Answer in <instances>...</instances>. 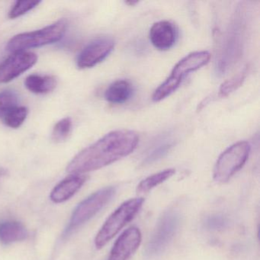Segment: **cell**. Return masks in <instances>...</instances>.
Instances as JSON below:
<instances>
[{"mask_svg": "<svg viewBox=\"0 0 260 260\" xmlns=\"http://www.w3.org/2000/svg\"><path fill=\"white\" fill-rule=\"evenodd\" d=\"M180 223L181 216L178 211L170 210L164 213L146 247V255L153 257L160 254L173 240Z\"/></svg>", "mask_w": 260, "mask_h": 260, "instance_id": "obj_7", "label": "cell"}, {"mask_svg": "<svg viewBox=\"0 0 260 260\" xmlns=\"http://www.w3.org/2000/svg\"><path fill=\"white\" fill-rule=\"evenodd\" d=\"M142 240L141 231L132 226L124 231L115 242L109 260H127L139 247Z\"/></svg>", "mask_w": 260, "mask_h": 260, "instance_id": "obj_10", "label": "cell"}, {"mask_svg": "<svg viewBox=\"0 0 260 260\" xmlns=\"http://www.w3.org/2000/svg\"><path fill=\"white\" fill-rule=\"evenodd\" d=\"M228 224L226 217L221 215H213L205 220V228L210 231H218L225 228Z\"/></svg>", "mask_w": 260, "mask_h": 260, "instance_id": "obj_24", "label": "cell"}, {"mask_svg": "<svg viewBox=\"0 0 260 260\" xmlns=\"http://www.w3.org/2000/svg\"><path fill=\"white\" fill-rule=\"evenodd\" d=\"M177 36L176 27L168 21L156 22L150 28V42L155 48L160 51L170 49L176 43Z\"/></svg>", "mask_w": 260, "mask_h": 260, "instance_id": "obj_12", "label": "cell"}, {"mask_svg": "<svg viewBox=\"0 0 260 260\" xmlns=\"http://www.w3.org/2000/svg\"><path fill=\"white\" fill-rule=\"evenodd\" d=\"M247 13L245 6H240L234 13L216 60V73L218 76L226 74L243 54L249 22Z\"/></svg>", "mask_w": 260, "mask_h": 260, "instance_id": "obj_2", "label": "cell"}, {"mask_svg": "<svg viewBox=\"0 0 260 260\" xmlns=\"http://www.w3.org/2000/svg\"><path fill=\"white\" fill-rule=\"evenodd\" d=\"M38 62V56L29 51L13 53L0 63V83H7L31 69Z\"/></svg>", "mask_w": 260, "mask_h": 260, "instance_id": "obj_8", "label": "cell"}, {"mask_svg": "<svg viewBox=\"0 0 260 260\" xmlns=\"http://www.w3.org/2000/svg\"><path fill=\"white\" fill-rule=\"evenodd\" d=\"M68 24L63 19L42 29L17 35L9 41L7 49L15 53L57 43L64 36Z\"/></svg>", "mask_w": 260, "mask_h": 260, "instance_id": "obj_3", "label": "cell"}, {"mask_svg": "<svg viewBox=\"0 0 260 260\" xmlns=\"http://www.w3.org/2000/svg\"><path fill=\"white\" fill-rule=\"evenodd\" d=\"M41 1H17L9 13V18L16 19L24 16L41 4Z\"/></svg>", "mask_w": 260, "mask_h": 260, "instance_id": "obj_23", "label": "cell"}, {"mask_svg": "<svg viewBox=\"0 0 260 260\" xmlns=\"http://www.w3.org/2000/svg\"><path fill=\"white\" fill-rule=\"evenodd\" d=\"M138 143L139 137L135 132L114 131L80 152L68 164L67 171L80 175L100 170L132 153Z\"/></svg>", "mask_w": 260, "mask_h": 260, "instance_id": "obj_1", "label": "cell"}, {"mask_svg": "<svg viewBox=\"0 0 260 260\" xmlns=\"http://www.w3.org/2000/svg\"><path fill=\"white\" fill-rule=\"evenodd\" d=\"M73 122L71 118H64L54 125L51 139L55 143H62L68 139L72 131Z\"/></svg>", "mask_w": 260, "mask_h": 260, "instance_id": "obj_20", "label": "cell"}, {"mask_svg": "<svg viewBox=\"0 0 260 260\" xmlns=\"http://www.w3.org/2000/svg\"><path fill=\"white\" fill-rule=\"evenodd\" d=\"M142 198L129 199L121 204L105 222L95 239V245L97 249H101L106 246L119 231L129 223L137 214L144 204Z\"/></svg>", "mask_w": 260, "mask_h": 260, "instance_id": "obj_4", "label": "cell"}, {"mask_svg": "<svg viewBox=\"0 0 260 260\" xmlns=\"http://www.w3.org/2000/svg\"><path fill=\"white\" fill-rule=\"evenodd\" d=\"M250 146L246 141H240L228 147L220 154L214 166V179L223 183L239 171L249 158Z\"/></svg>", "mask_w": 260, "mask_h": 260, "instance_id": "obj_5", "label": "cell"}, {"mask_svg": "<svg viewBox=\"0 0 260 260\" xmlns=\"http://www.w3.org/2000/svg\"><path fill=\"white\" fill-rule=\"evenodd\" d=\"M175 138L171 134H164L159 137L149 150L144 164H151L164 158L174 145Z\"/></svg>", "mask_w": 260, "mask_h": 260, "instance_id": "obj_16", "label": "cell"}, {"mask_svg": "<svg viewBox=\"0 0 260 260\" xmlns=\"http://www.w3.org/2000/svg\"><path fill=\"white\" fill-rule=\"evenodd\" d=\"M86 180V176L82 175L73 174L67 177L57 184L51 191L50 196L51 201L55 203L66 202L81 188Z\"/></svg>", "mask_w": 260, "mask_h": 260, "instance_id": "obj_13", "label": "cell"}, {"mask_svg": "<svg viewBox=\"0 0 260 260\" xmlns=\"http://www.w3.org/2000/svg\"><path fill=\"white\" fill-rule=\"evenodd\" d=\"M28 235L26 229L20 222L7 220L0 223V242L5 244L22 241Z\"/></svg>", "mask_w": 260, "mask_h": 260, "instance_id": "obj_15", "label": "cell"}, {"mask_svg": "<svg viewBox=\"0 0 260 260\" xmlns=\"http://www.w3.org/2000/svg\"><path fill=\"white\" fill-rule=\"evenodd\" d=\"M115 42L110 38H100L86 45L78 55L77 64L80 69L95 67L113 51Z\"/></svg>", "mask_w": 260, "mask_h": 260, "instance_id": "obj_9", "label": "cell"}, {"mask_svg": "<svg viewBox=\"0 0 260 260\" xmlns=\"http://www.w3.org/2000/svg\"><path fill=\"white\" fill-rule=\"evenodd\" d=\"M246 77V70L245 69L241 73L231 78V80H226L224 83H222L220 90H219V95L220 97H226L234 91L237 90L240 86H242Z\"/></svg>", "mask_w": 260, "mask_h": 260, "instance_id": "obj_22", "label": "cell"}, {"mask_svg": "<svg viewBox=\"0 0 260 260\" xmlns=\"http://www.w3.org/2000/svg\"><path fill=\"white\" fill-rule=\"evenodd\" d=\"M18 95L14 91L0 92V118L2 119L10 110L18 106Z\"/></svg>", "mask_w": 260, "mask_h": 260, "instance_id": "obj_21", "label": "cell"}, {"mask_svg": "<svg viewBox=\"0 0 260 260\" xmlns=\"http://www.w3.org/2000/svg\"><path fill=\"white\" fill-rule=\"evenodd\" d=\"M28 110L25 106H16L10 110L4 118L3 121L6 125L11 128L20 127L28 116Z\"/></svg>", "mask_w": 260, "mask_h": 260, "instance_id": "obj_19", "label": "cell"}, {"mask_svg": "<svg viewBox=\"0 0 260 260\" xmlns=\"http://www.w3.org/2000/svg\"><path fill=\"white\" fill-rule=\"evenodd\" d=\"M115 191L116 190L114 187H106L91 194L79 204L74 210L69 225L65 231L67 235L90 220L100 210L103 209L112 200Z\"/></svg>", "mask_w": 260, "mask_h": 260, "instance_id": "obj_6", "label": "cell"}, {"mask_svg": "<svg viewBox=\"0 0 260 260\" xmlns=\"http://www.w3.org/2000/svg\"><path fill=\"white\" fill-rule=\"evenodd\" d=\"M211 55L208 51H196L185 56L173 68L170 77L179 83L187 74L194 72L209 62Z\"/></svg>", "mask_w": 260, "mask_h": 260, "instance_id": "obj_11", "label": "cell"}, {"mask_svg": "<svg viewBox=\"0 0 260 260\" xmlns=\"http://www.w3.org/2000/svg\"><path fill=\"white\" fill-rule=\"evenodd\" d=\"M25 86L32 93H48L55 89L57 80L51 76L32 74L25 79Z\"/></svg>", "mask_w": 260, "mask_h": 260, "instance_id": "obj_17", "label": "cell"}, {"mask_svg": "<svg viewBox=\"0 0 260 260\" xmlns=\"http://www.w3.org/2000/svg\"><path fill=\"white\" fill-rule=\"evenodd\" d=\"M176 173L174 169H167L143 179L137 187L138 193H147L157 185L170 179Z\"/></svg>", "mask_w": 260, "mask_h": 260, "instance_id": "obj_18", "label": "cell"}, {"mask_svg": "<svg viewBox=\"0 0 260 260\" xmlns=\"http://www.w3.org/2000/svg\"><path fill=\"white\" fill-rule=\"evenodd\" d=\"M133 87L127 80H119L112 83L105 92V98L112 104H122L130 100Z\"/></svg>", "mask_w": 260, "mask_h": 260, "instance_id": "obj_14", "label": "cell"}]
</instances>
